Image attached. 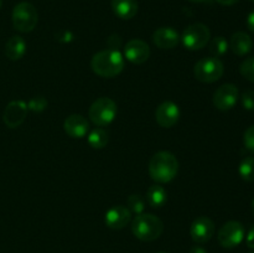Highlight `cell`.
Instances as JSON below:
<instances>
[{"label":"cell","instance_id":"cell-1","mask_svg":"<svg viewBox=\"0 0 254 253\" xmlns=\"http://www.w3.org/2000/svg\"><path fill=\"white\" fill-rule=\"evenodd\" d=\"M179 173V161L170 151H158L149 163V174L159 184L170 183Z\"/></svg>","mask_w":254,"mask_h":253},{"label":"cell","instance_id":"cell-2","mask_svg":"<svg viewBox=\"0 0 254 253\" xmlns=\"http://www.w3.org/2000/svg\"><path fill=\"white\" fill-rule=\"evenodd\" d=\"M93 72L104 78H113L124 69V57L118 50H104L97 52L91 61Z\"/></svg>","mask_w":254,"mask_h":253},{"label":"cell","instance_id":"cell-3","mask_svg":"<svg viewBox=\"0 0 254 253\" xmlns=\"http://www.w3.org/2000/svg\"><path fill=\"white\" fill-rule=\"evenodd\" d=\"M164 231V223L158 216L151 213L136 215L131 222V232L143 242H153L158 240Z\"/></svg>","mask_w":254,"mask_h":253},{"label":"cell","instance_id":"cell-4","mask_svg":"<svg viewBox=\"0 0 254 253\" xmlns=\"http://www.w3.org/2000/svg\"><path fill=\"white\" fill-rule=\"evenodd\" d=\"M117 103L108 97H102L94 101L89 107L88 116L92 123L97 126H106L114 121L117 116Z\"/></svg>","mask_w":254,"mask_h":253},{"label":"cell","instance_id":"cell-5","mask_svg":"<svg viewBox=\"0 0 254 253\" xmlns=\"http://www.w3.org/2000/svg\"><path fill=\"white\" fill-rule=\"evenodd\" d=\"M12 25L20 32H31L39 21V14L30 2H19L12 10Z\"/></svg>","mask_w":254,"mask_h":253},{"label":"cell","instance_id":"cell-6","mask_svg":"<svg viewBox=\"0 0 254 253\" xmlns=\"http://www.w3.org/2000/svg\"><path fill=\"white\" fill-rule=\"evenodd\" d=\"M225 67L217 57H205L200 60L193 67V74L197 81L202 83H213L223 76Z\"/></svg>","mask_w":254,"mask_h":253},{"label":"cell","instance_id":"cell-7","mask_svg":"<svg viewBox=\"0 0 254 253\" xmlns=\"http://www.w3.org/2000/svg\"><path fill=\"white\" fill-rule=\"evenodd\" d=\"M211 31L205 24L196 22V24L189 25L184 30L181 35V42L184 46L190 51H198L202 50L206 45L210 42Z\"/></svg>","mask_w":254,"mask_h":253},{"label":"cell","instance_id":"cell-8","mask_svg":"<svg viewBox=\"0 0 254 253\" xmlns=\"http://www.w3.org/2000/svg\"><path fill=\"white\" fill-rule=\"evenodd\" d=\"M218 242L225 248H235L245 238V227L238 221H228L218 231Z\"/></svg>","mask_w":254,"mask_h":253},{"label":"cell","instance_id":"cell-9","mask_svg":"<svg viewBox=\"0 0 254 253\" xmlns=\"http://www.w3.org/2000/svg\"><path fill=\"white\" fill-rule=\"evenodd\" d=\"M238 97H240V92L236 84H222L213 94V106L220 111H230L237 104Z\"/></svg>","mask_w":254,"mask_h":253},{"label":"cell","instance_id":"cell-10","mask_svg":"<svg viewBox=\"0 0 254 253\" xmlns=\"http://www.w3.org/2000/svg\"><path fill=\"white\" fill-rule=\"evenodd\" d=\"M190 235L196 243L208 242L215 235V222L210 217L200 216L191 223Z\"/></svg>","mask_w":254,"mask_h":253},{"label":"cell","instance_id":"cell-11","mask_svg":"<svg viewBox=\"0 0 254 253\" xmlns=\"http://www.w3.org/2000/svg\"><path fill=\"white\" fill-rule=\"evenodd\" d=\"M124 56L134 64H143L150 57V47L145 41L133 39L127 42L124 47Z\"/></svg>","mask_w":254,"mask_h":253},{"label":"cell","instance_id":"cell-12","mask_svg":"<svg viewBox=\"0 0 254 253\" xmlns=\"http://www.w3.org/2000/svg\"><path fill=\"white\" fill-rule=\"evenodd\" d=\"M180 108L171 101L163 102L155 111L156 123L163 128H171L180 119Z\"/></svg>","mask_w":254,"mask_h":253},{"label":"cell","instance_id":"cell-13","mask_svg":"<svg viewBox=\"0 0 254 253\" xmlns=\"http://www.w3.org/2000/svg\"><path fill=\"white\" fill-rule=\"evenodd\" d=\"M131 221V212L123 205H117L109 208L104 216V222L111 230H123Z\"/></svg>","mask_w":254,"mask_h":253},{"label":"cell","instance_id":"cell-14","mask_svg":"<svg viewBox=\"0 0 254 253\" xmlns=\"http://www.w3.org/2000/svg\"><path fill=\"white\" fill-rule=\"evenodd\" d=\"M27 103L24 101H12L6 106L4 111V123L9 128H17L21 126L22 122L25 121L27 114Z\"/></svg>","mask_w":254,"mask_h":253},{"label":"cell","instance_id":"cell-15","mask_svg":"<svg viewBox=\"0 0 254 253\" xmlns=\"http://www.w3.org/2000/svg\"><path fill=\"white\" fill-rule=\"evenodd\" d=\"M181 36L173 27H159L153 34V42L161 50H170L178 46Z\"/></svg>","mask_w":254,"mask_h":253},{"label":"cell","instance_id":"cell-16","mask_svg":"<svg viewBox=\"0 0 254 253\" xmlns=\"http://www.w3.org/2000/svg\"><path fill=\"white\" fill-rule=\"evenodd\" d=\"M64 129L71 138H83L89 130V123L81 114H72L64 122Z\"/></svg>","mask_w":254,"mask_h":253},{"label":"cell","instance_id":"cell-17","mask_svg":"<svg viewBox=\"0 0 254 253\" xmlns=\"http://www.w3.org/2000/svg\"><path fill=\"white\" fill-rule=\"evenodd\" d=\"M228 45H230V49L232 50L233 54L237 55V56H246L253 49L252 39L247 32L243 31L235 32Z\"/></svg>","mask_w":254,"mask_h":253},{"label":"cell","instance_id":"cell-18","mask_svg":"<svg viewBox=\"0 0 254 253\" xmlns=\"http://www.w3.org/2000/svg\"><path fill=\"white\" fill-rule=\"evenodd\" d=\"M113 12L122 20H130L138 12L136 0H112Z\"/></svg>","mask_w":254,"mask_h":253},{"label":"cell","instance_id":"cell-19","mask_svg":"<svg viewBox=\"0 0 254 253\" xmlns=\"http://www.w3.org/2000/svg\"><path fill=\"white\" fill-rule=\"evenodd\" d=\"M26 52V42L19 35L11 36L5 45V55L11 61H17Z\"/></svg>","mask_w":254,"mask_h":253},{"label":"cell","instance_id":"cell-20","mask_svg":"<svg viewBox=\"0 0 254 253\" xmlns=\"http://www.w3.org/2000/svg\"><path fill=\"white\" fill-rule=\"evenodd\" d=\"M168 201V192L161 185H151L146 191V202L153 208H160Z\"/></svg>","mask_w":254,"mask_h":253},{"label":"cell","instance_id":"cell-21","mask_svg":"<svg viewBox=\"0 0 254 253\" xmlns=\"http://www.w3.org/2000/svg\"><path fill=\"white\" fill-rule=\"evenodd\" d=\"M88 144L93 149H103L108 144V134L102 128H96L89 133Z\"/></svg>","mask_w":254,"mask_h":253},{"label":"cell","instance_id":"cell-22","mask_svg":"<svg viewBox=\"0 0 254 253\" xmlns=\"http://www.w3.org/2000/svg\"><path fill=\"white\" fill-rule=\"evenodd\" d=\"M238 173L245 181H254V156H247L241 161Z\"/></svg>","mask_w":254,"mask_h":253},{"label":"cell","instance_id":"cell-23","mask_svg":"<svg viewBox=\"0 0 254 253\" xmlns=\"http://www.w3.org/2000/svg\"><path fill=\"white\" fill-rule=\"evenodd\" d=\"M230 49V45L228 41L223 36H217L215 39H212V41L210 42V52L213 57H221L223 55H226V52Z\"/></svg>","mask_w":254,"mask_h":253},{"label":"cell","instance_id":"cell-24","mask_svg":"<svg viewBox=\"0 0 254 253\" xmlns=\"http://www.w3.org/2000/svg\"><path fill=\"white\" fill-rule=\"evenodd\" d=\"M127 207L131 213L140 215L145 210V200L140 195H130L127 200Z\"/></svg>","mask_w":254,"mask_h":253},{"label":"cell","instance_id":"cell-25","mask_svg":"<svg viewBox=\"0 0 254 253\" xmlns=\"http://www.w3.org/2000/svg\"><path fill=\"white\" fill-rule=\"evenodd\" d=\"M240 72L247 81L254 83V56L247 57L245 61L241 63Z\"/></svg>","mask_w":254,"mask_h":253},{"label":"cell","instance_id":"cell-26","mask_svg":"<svg viewBox=\"0 0 254 253\" xmlns=\"http://www.w3.org/2000/svg\"><path fill=\"white\" fill-rule=\"evenodd\" d=\"M47 104H49V102H47V99L45 97L37 96L30 99L29 103H27V109L31 112H35V113H40V112L45 111L47 108Z\"/></svg>","mask_w":254,"mask_h":253},{"label":"cell","instance_id":"cell-27","mask_svg":"<svg viewBox=\"0 0 254 253\" xmlns=\"http://www.w3.org/2000/svg\"><path fill=\"white\" fill-rule=\"evenodd\" d=\"M241 101H242V106L245 107V109L254 112V91L247 89V91L243 92Z\"/></svg>","mask_w":254,"mask_h":253},{"label":"cell","instance_id":"cell-28","mask_svg":"<svg viewBox=\"0 0 254 253\" xmlns=\"http://www.w3.org/2000/svg\"><path fill=\"white\" fill-rule=\"evenodd\" d=\"M243 141H245V146L254 154V126H251L247 130L245 131L243 135Z\"/></svg>","mask_w":254,"mask_h":253},{"label":"cell","instance_id":"cell-29","mask_svg":"<svg viewBox=\"0 0 254 253\" xmlns=\"http://www.w3.org/2000/svg\"><path fill=\"white\" fill-rule=\"evenodd\" d=\"M246 242H247L248 247L254 250V225L250 228V231H248L247 238H246Z\"/></svg>","mask_w":254,"mask_h":253},{"label":"cell","instance_id":"cell-30","mask_svg":"<svg viewBox=\"0 0 254 253\" xmlns=\"http://www.w3.org/2000/svg\"><path fill=\"white\" fill-rule=\"evenodd\" d=\"M247 27H248V30H250L251 32H253V34H254V10H252V11L248 14Z\"/></svg>","mask_w":254,"mask_h":253},{"label":"cell","instance_id":"cell-31","mask_svg":"<svg viewBox=\"0 0 254 253\" xmlns=\"http://www.w3.org/2000/svg\"><path fill=\"white\" fill-rule=\"evenodd\" d=\"M216 1L221 5H225V6H231V5H235L240 0H216Z\"/></svg>","mask_w":254,"mask_h":253},{"label":"cell","instance_id":"cell-32","mask_svg":"<svg viewBox=\"0 0 254 253\" xmlns=\"http://www.w3.org/2000/svg\"><path fill=\"white\" fill-rule=\"evenodd\" d=\"M190 253H207V251H206L205 248L200 247V246H193V247L191 248Z\"/></svg>","mask_w":254,"mask_h":253},{"label":"cell","instance_id":"cell-33","mask_svg":"<svg viewBox=\"0 0 254 253\" xmlns=\"http://www.w3.org/2000/svg\"><path fill=\"white\" fill-rule=\"evenodd\" d=\"M188 1L196 2V4H201V2H207V1H210V0H188Z\"/></svg>","mask_w":254,"mask_h":253},{"label":"cell","instance_id":"cell-34","mask_svg":"<svg viewBox=\"0 0 254 253\" xmlns=\"http://www.w3.org/2000/svg\"><path fill=\"white\" fill-rule=\"evenodd\" d=\"M252 211H253V215H254V198H253V201H252Z\"/></svg>","mask_w":254,"mask_h":253},{"label":"cell","instance_id":"cell-35","mask_svg":"<svg viewBox=\"0 0 254 253\" xmlns=\"http://www.w3.org/2000/svg\"><path fill=\"white\" fill-rule=\"evenodd\" d=\"M1 4H2V1H1V0H0V7H1Z\"/></svg>","mask_w":254,"mask_h":253},{"label":"cell","instance_id":"cell-36","mask_svg":"<svg viewBox=\"0 0 254 253\" xmlns=\"http://www.w3.org/2000/svg\"><path fill=\"white\" fill-rule=\"evenodd\" d=\"M158 253H166V252H158Z\"/></svg>","mask_w":254,"mask_h":253},{"label":"cell","instance_id":"cell-37","mask_svg":"<svg viewBox=\"0 0 254 253\" xmlns=\"http://www.w3.org/2000/svg\"><path fill=\"white\" fill-rule=\"evenodd\" d=\"M251 1H253V2H254V0H251Z\"/></svg>","mask_w":254,"mask_h":253},{"label":"cell","instance_id":"cell-38","mask_svg":"<svg viewBox=\"0 0 254 253\" xmlns=\"http://www.w3.org/2000/svg\"><path fill=\"white\" fill-rule=\"evenodd\" d=\"M250 253H254V252H250Z\"/></svg>","mask_w":254,"mask_h":253}]
</instances>
